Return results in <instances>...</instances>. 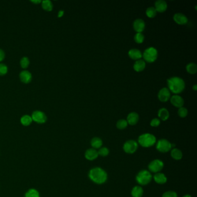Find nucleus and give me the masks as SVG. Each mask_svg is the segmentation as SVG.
Wrapping results in <instances>:
<instances>
[{"instance_id":"nucleus-40","label":"nucleus","mask_w":197,"mask_h":197,"mask_svg":"<svg viewBox=\"0 0 197 197\" xmlns=\"http://www.w3.org/2000/svg\"><path fill=\"white\" fill-rule=\"evenodd\" d=\"M64 12L63 11H62V10L60 11L58 13V17H59V18L61 17L64 15Z\"/></svg>"},{"instance_id":"nucleus-42","label":"nucleus","mask_w":197,"mask_h":197,"mask_svg":"<svg viewBox=\"0 0 197 197\" xmlns=\"http://www.w3.org/2000/svg\"><path fill=\"white\" fill-rule=\"evenodd\" d=\"M191 197L190 195H185L184 197Z\"/></svg>"},{"instance_id":"nucleus-37","label":"nucleus","mask_w":197,"mask_h":197,"mask_svg":"<svg viewBox=\"0 0 197 197\" xmlns=\"http://www.w3.org/2000/svg\"><path fill=\"white\" fill-rule=\"evenodd\" d=\"M160 120L158 119H157V118L153 119L150 122L151 126L154 127H158V125H160Z\"/></svg>"},{"instance_id":"nucleus-3","label":"nucleus","mask_w":197,"mask_h":197,"mask_svg":"<svg viewBox=\"0 0 197 197\" xmlns=\"http://www.w3.org/2000/svg\"><path fill=\"white\" fill-rule=\"evenodd\" d=\"M138 142L144 148H149L156 142V138L151 134H144L138 138Z\"/></svg>"},{"instance_id":"nucleus-17","label":"nucleus","mask_w":197,"mask_h":197,"mask_svg":"<svg viewBox=\"0 0 197 197\" xmlns=\"http://www.w3.org/2000/svg\"><path fill=\"white\" fill-rule=\"evenodd\" d=\"M129 57L134 60H140L142 57L141 52L137 49H132L128 52Z\"/></svg>"},{"instance_id":"nucleus-36","label":"nucleus","mask_w":197,"mask_h":197,"mask_svg":"<svg viewBox=\"0 0 197 197\" xmlns=\"http://www.w3.org/2000/svg\"><path fill=\"white\" fill-rule=\"evenodd\" d=\"M162 197H178V195L175 192L170 191L165 192Z\"/></svg>"},{"instance_id":"nucleus-15","label":"nucleus","mask_w":197,"mask_h":197,"mask_svg":"<svg viewBox=\"0 0 197 197\" xmlns=\"http://www.w3.org/2000/svg\"><path fill=\"white\" fill-rule=\"evenodd\" d=\"M155 9L157 12L162 13L167 9L168 5L166 1L164 0H158L155 1Z\"/></svg>"},{"instance_id":"nucleus-4","label":"nucleus","mask_w":197,"mask_h":197,"mask_svg":"<svg viewBox=\"0 0 197 197\" xmlns=\"http://www.w3.org/2000/svg\"><path fill=\"white\" fill-rule=\"evenodd\" d=\"M143 59L148 63H153L157 60L158 57V52L155 48L150 47L146 49L143 53Z\"/></svg>"},{"instance_id":"nucleus-10","label":"nucleus","mask_w":197,"mask_h":197,"mask_svg":"<svg viewBox=\"0 0 197 197\" xmlns=\"http://www.w3.org/2000/svg\"><path fill=\"white\" fill-rule=\"evenodd\" d=\"M159 100L162 102H167L171 98V92L168 88L164 87L161 89L158 94Z\"/></svg>"},{"instance_id":"nucleus-20","label":"nucleus","mask_w":197,"mask_h":197,"mask_svg":"<svg viewBox=\"0 0 197 197\" xmlns=\"http://www.w3.org/2000/svg\"><path fill=\"white\" fill-rule=\"evenodd\" d=\"M154 179L156 183H157L158 184H161V185L165 183L167 181V178L165 176V175L163 173H159V172L155 175Z\"/></svg>"},{"instance_id":"nucleus-39","label":"nucleus","mask_w":197,"mask_h":197,"mask_svg":"<svg viewBox=\"0 0 197 197\" xmlns=\"http://www.w3.org/2000/svg\"><path fill=\"white\" fill-rule=\"evenodd\" d=\"M31 1L34 4H39L42 2L41 0H31Z\"/></svg>"},{"instance_id":"nucleus-28","label":"nucleus","mask_w":197,"mask_h":197,"mask_svg":"<svg viewBox=\"0 0 197 197\" xmlns=\"http://www.w3.org/2000/svg\"><path fill=\"white\" fill-rule=\"evenodd\" d=\"M24 197H40L39 193L35 189H31L26 192Z\"/></svg>"},{"instance_id":"nucleus-18","label":"nucleus","mask_w":197,"mask_h":197,"mask_svg":"<svg viewBox=\"0 0 197 197\" xmlns=\"http://www.w3.org/2000/svg\"><path fill=\"white\" fill-rule=\"evenodd\" d=\"M139 121V115L136 112H131L129 114L127 118V121L130 125H134L137 124Z\"/></svg>"},{"instance_id":"nucleus-6","label":"nucleus","mask_w":197,"mask_h":197,"mask_svg":"<svg viewBox=\"0 0 197 197\" xmlns=\"http://www.w3.org/2000/svg\"><path fill=\"white\" fill-rule=\"evenodd\" d=\"M156 148L160 152L166 153L171 149L172 144L167 140L162 139L158 141L156 145Z\"/></svg>"},{"instance_id":"nucleus-12","label":"nucleus","mask_w":197,"mask_h":197,"mask_svg":"<svg viewBox=\"0 0 197 197\" xmlns=\"http://www.w3.org/2000/svg\"><path fill=\"white\" fill-rule=\"evenodd\" d=\"M174 21L179 25H185L187 23L188 19L182 13H176L173 16Z\"/></svg>"},{"instance_id":"nucleus-1","label":"nucleus","mask_w":197,"mask_h":197,"mask_svg":"<svg viewBox=\"0 0 197 197\" xmlns=\"http://www.w3.org/2000/svg\"><path fill=\"white\" fill-rule=\"evenodd\" d=\"M168 89L175 94L181 93L185 89V82L183 79L174 76L169 78L167 80Z\"/></svg>"},{"instance_id":"nucleus-25","label":"nucleus","mask_w":197,"mask_h":197,"mask_svg":"<svg viewBox=\"0 0 197 197\" xmlns=\"http://www.w3.org/2000/svg\"><path fill=\"white\" fill-rule=\"evenodd\" d=\"M42 6L45 11H50L53 9V3L50 0H43L42 1Z\"/></svg>"},{"instance_id":"nucleus-24","label":"nucleus","mask_w":197,"mask_h":197,"mask_svg":"<svg viewBox=\"0 0 197 197\" xmlns=\"http://www.w3.org/2000/svg\"><path fill=\"white\" fill-rule=\"evenodd\" d=\"M32 121V119L31 116L28 114H25L23 115L21 119H20V122L21 123L24 125V126H28L31 124Z\"/></svg>"},{"instance_id":"nucleus-32","label":"nucleus","mask_w":197,"mask_h":197,"mask_svg":"<svg viewBox=\"0 0 197 197\" xmlns=\"http://www.w3.org/2000/svg\"><path fill=\"white\" fill-rule=\"evenodd\" d=\"M20 66L23 68H27L29 64H30V60L27 57H23L22 58V59L20 60Z\"/></svg>"},{"instance_id":"nucleus-35","label":"nucleus","mask_w":197,"mask_h":197,"mask_svg":"<svg viewBox=\"0 0 197 197\" xmlns=\"http://www.w3.org/2000/svg\"><path fill=\"white\" fill-rule=\"evenodd\" d=\"M8 72V66L5 64L1 63L0 64V75H4L6 74Z\"/></svg>"},{"instance_id":"nucleus-8","label":"nucleus","mask_w":197,"mask_h":197,"mask_svg":"<svg viewBox=\"0 0 197 197\" xmlns=\"http://www.w3.org/2000/svg\"><path fill=\"white\" fill-rule=\"evenodd\" d=\"M123 149L127 153H128V154L134 153L137 150V142L133 140L128 141L124 143V144L123 146Z\"/></svg>"},{"instance_id":"nucleus-22","label":"nucleus","mask_w":197,"mask_h":197,"mask_svg":"<svg viewBox=\"0 0 197 197\" xmlns=\"http://www.w3.org/2000/svg\"><path fill=\"white\" fill-rule=\"evenodd\" d=\"M143 193V189L140 186H135L131 191L132 196L133 197H141Z\"/></svg>"},{"instance_id":"nucleus-13","label":"nucleus","mask_w":197,"mask_h":197,"mask_svg":"<svg viewBox=\"0 0 197 197\" xmlns=\"http://www.w3.org/2000/svg\"><path fill=\"white\" fill-rule=\"evenodd\" d=\"M133 27L137 32H142L145 29V23L142 19H137L133 23Z\"/></svg>"},{"instance_id":"nucleus-41","label":"nucleus","mask_w":197,"mask_h":197,"mask_svg":"<svg viewBox=\"0 0 197 197\" xmlns=\"http://www.w3.org/2000/svg\"><path fill=\"white\" fill-rule=\"evenodd\" d=\"M192 89L194 90V91H197V85H196V84H195V85H194V86H192Z\"/></svg>"},{"instance_id":"nucleus-34","label":"nucleus","mask_w":197,"mask_h":197,"mask_svg":"<svg viewBox=\"0 0 197 197\" xmlns=\"http://www.w3.org/2000/svg\"><path fill=\"white\" fill-rule=\"evenodd\" d=\"M98 155H100L102 157H105L109 155V150L107 148L104 147V148H101L98 151Z\"/></svg>"},{"instance_id":"nucleus-31","label":"nucleus","mask_w":197,"mask_h":197,"mask_svg":"<svg viewBox=\"0 0 197 197\" xmlns=\"http://www.w3.org/2000/svg\"><path fill=\"white\" fill-rule=\"evenodd\" d=\"M144 39V36L142 32H137L134 36V40L137 43H143Z\"/></svg>"},{"instance_id":"nucleus-27","label":"nucleus","mask_w":197,"mask_h":197,"mask_svg":"<svg viewBox=\"0 0 197 197\" xmlns=\"http://www.w3.org/2000/svg\"><path fill=\"white\" fill-rule=\"evenodd\" d=\"M186 71L190 74H195L197 72V66L195 63H191L186 66Z\"/></svg>"},{"instance_id":"nucleus-26","label":"nucleus","mask_w":197,"mask_h":197,"mask_svg":"<svg viewBox=\"0 0 197 197\" xmlns=\"http://www.w3.org/2000/svg\"><path fill=\"white\" fill-rule=\"evenodd\" d=\"M171 156L172 157L173 159L176 160H179L182 159L183 157V154L182 152L178 149H173L171 151Z\"/></svg>"},{"instance_id":"nucleus-23","label":"nucleus","mask_w":197,"mask_h":197,"mask_svg":"<svg viewBox=\"0 0 197 197\" xmlns=\"http://www.w3.org/2000/svg\"><path fill=\"white\" fill-rule=\"evenodd\" d=\"M91 144L93 149H99L102 145V141L100 138L95 137L92 139L91 141Z\"/></svg>"},{"instance_id":"nucleus-33","label":"nucleus","mask_w":197,"mask_h":197,"mask_svg":"<svg viewBox=\"0 0 197 197\" xmlns=\"http://www.w3.org/2000/svg\"><path fill=\"white\" fill-rule=\"evenodd\" d=\"M178 114L180 117H185L188 114V110L183 107H180L178 110Z\"/></svg>"},{"instance_id":"nucleus-21","label":"nucleus","mask_w":197,"mask_h":197,"mask_svg":"<svg viewBox=\"0 0 197 197\" xmlns=\"http://www.w3.org/2000/svg\"><path fill=\"white\" fill-rule=\"evenodd\" d=\"M158 116L160 119L166 121L169 117V113L166 108H161L158 110Z\"/></svg>"},{"instance_id":"nucleus-11","label":"nucleus","mask_w":197,"mask_h":197,"mask_svg":"<svg viewBox=\"0 0 197 197\" xmlns=\"http://www.w3.org/2000/svg\"><path fill=\"white\" fill-rule=\"evenodd\" d=\"M171 102L174 107L178 108L183 107L185 103L183 98L181 96L177 94L171 97Z\"/></svg>"},{"instance_id":"nucleus-7","label":"nucleus","mask_w":197,"mask_h":197,"mask_svg":"<svg viewBox=\"0 0 197 197\" xmlns=\"http://www.w3.org/2000/svg\"><path fill=\"white\" fill-rule=\"evenodd\" d=\"M32 121H34L38 123L43 124L47 121V116L44 112L41 110H36L31 115Z\"/></svg>"},{"instance_id":"nucleus-14","label":"nucleus","mask_w":197,"mask_h":197,"mask_svg":"<svg viewBox=\"0 0 197 197\" xmlns=\"http://www.w3.org/2000/svg\"><path fill=\"white\" fill-rule=\"evenodd\" d=\"M19 77L22 82L24 83H29L32 80V74L27 70H23L19 74Z\"/></svg>"},{"instance_id":"nucleus-38","label":"nucleus","mask_w":197,"mask_h":197,"mask_svg":"<svg viewBox=\"0 0 197 197\" xmlns=\"http://www.w3.org/2000/svg\"><path fill=\"white\" fill-rule=\"evenodd\" d=\"M5 57V54L4 51L2 49H0V61L4 60Z\"/></svg>"},{"instance_id":"nucleus-9","label":"nucleus","mask_w":197,"mask_h":197,"mask_svg":"<svg viewBox=\"0 0 197 197\" xmlns=\"http://www.w3.org/2000/svg\"><path fill=\"white\" fill-rule=\"evenodd\" d=\"M164 167V163L160 160H155L151 161L149 165V169L152 172L158 173Z\"/></svg>"},{"instance_id":"nucleus-29","label":"nucleus","mask_w":197,"mask_h":197,"mask_svg":"<svg viewBox=\"0 0 197 197\" xmlns=\"http://www.w3.org/2000/svg\"><path fill=\"white\" fill-rule=\"evenodd\" d=\"M157 11L155 7H149L146 9V14L147 16L149 18H154L157 15Z\"/></svg>"},{"instance_id":"nucleus-16","label":"nucleus","mask_w":197,"mask_h":197,"mask_svg":"<svg viewBox=\"0 0 197 197\" xmlns=\"http://www.w3.org/2000/svg\"><path fill=\"white\" fill-rule=\"evenodd\" d=\"M98 156V151L95 149H89L87 150L85 152V157L87 160L93 161L96 159Z\"/></svg>"},{"instance_id":"nucleus-2","label":"nucleus","mask_w":197,"mask_h":197,"mask_svg":"<svg viewBox=\"0 0 197 197\" xmlns=\"http://www.w3.org/2000/svg\"><path fill=\"white\" fill-rule=\"evenodd\" d=\"M90 179L97 184L104 183L107 178V172L101 168L96 167L90 171Z\"/></svg>"},{"instance_id":"nucleus-19","label":"nucleus","mask_w":197,"mask_h":197,"mask_svg":"<svg viewBox=\"0 0 197 197\" xmlns=\"http://www.w3.org/2000/svg\"><path fill=\"white\" fill-rule=\"evenodd\" d=\"M133 67H134V70L136 72H139L143 71L146 67L145 61L141 59L137 60Z\"/></svg>"},{"instance_id":"nucleus-5","label":"nucleus","mask_w":197,"mask_h":197,"mask_svg":"<svg viewBox=\"0 0 197 197\" xmlns=\"http://www.w3.org/2000/svg\"><path fill=\"white\" fill-rule=\"evenodd\" d=\"M152 176L149 171L143 170L139 172L137 176V181L141 185H144L149 184L151 180Z\"/></svg>"},{"instance_id":"nucleus-30","label":"nucleus","mask_w":197,"mask_h":197,"mask_svg":"<svg viewBox=\"0 0 197 197\" xmlns=\"http://www.w3.org/2000/svg\"><path fill=\"white\" fill-rule=\"evenodd\" d=\"M128 123L126 120L120 119L117 122L116 127L119 130H124L127 127Z\"/></svg>"}]
</instances>
